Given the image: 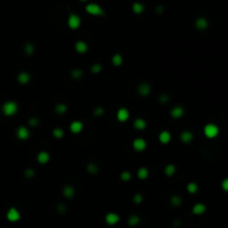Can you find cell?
I'll use <instances>...</instances> for the list:
<instances>
[{"mask_svg": "<svg viewBox=\"0 0 228 228\" xmlns=\"http://www.w3.org/2000/svg\"><path fill=\"white\" fill-rule=\"evenodd\" d=\"M204 134L208 138H215L219 134V128L215 124H207L204 127Z\"/></svg>", "mask_w": 228, "mask_h": 228, "instance_id": "1", "label": "cell"}, {"mask_svg": "<svg viewBox=\"0 0 228 228\" xmlns=\"http://www.w3.org/2000/svg\"><path fill=\"white\" fill-rule=\"evenodd\" d=\"M81 1H86V0H81Z\"/></svg>", "mask_w": 228, "mask_h": 228, "instance_id": "33", "label": "cell"}, {"mask_svg": "<svg viewBox=\"0 0 228 228\" xmlns=\"http://www.w3.org/2000/svg\"><path fill=\"white\" fill-rule=\"evenodd\" d=\"M64 194H65L66 197H73V188L71 186H67L66 188H65V190H64Z\"/></svg>", "mask_w": 228, "mask_h": 228, "instance_id": "25", "label": "cell"}, {"mask_svg": "<svg viewBox=\"0 0 228 228\" xmlns=\"http://www.w3.org/2000/svg\"><path fill=\"white\" fill-rule=\"evenodd\" d=\"M117 118L119 121H126L129 118V111L126 109V108H120L117 112Z\"/></svg>", "mask_w": 228, "mask_h": 228, "instance_id": "7", "label": "cell"}, {"mask_svg": "<svg viewBox=\"0 0 228 228\" xmlns=\"http://www.w3.org/2000/svg\"><path fill=\"white\" fill-rule=\"evenodd\" d=\"M183 115H184V109L181 107L174 108L173 111H171V116L175 118H179V117H181Z\"/></svg>", "mask_w": 228, "mask_h": 228, "instance_id": "17", "label": "cell"}, {"mask_svg": "<svg viewBox=\"0 0 228 228\" xmlns=\"http://www.w3.org/2000/svg\"><path fill=\"white\" fill-rule=\"evenodd\" d=\"M38 161L40 162V164H46V162L49 161V159H50V157H49V154L46 151H41L39 152L38 155Z\"/></svg>", "mask_w": 228, "mask_h": 228, "instance_id": "14", "label": "cell"}, {"mask_svg": "<svg viewBox=\"0 0 228 228\" xmlns=\"http://www.w3.org/2000/svg\"><path fill=\"white\" fill-rule=\"evenodd\" d=\"M18 79H19V81H20L21 83H26L29 81V79H30V77H29V75H28L27 73H22L19 75V77H18Z\"/></svg>", "mask_w": 228, "mask_h": 228, "instance_id": "21", "label": "cell"}, {"mask_svg": "<svg viewBox=\"0 0 228 228\" xmlns=\"http://www.w3.org/2000/svg\"><path fill=\"white\" fill-rule=\"evenodd\" d=\"M132 146H134V148H135L137 151H142V150L146 148V142L142 138H137L134 140Z\"/></svg>", "mask_w": 228, "mask_h": 228, "instance_id": "5", "label": "cell"}, {"mask_svg": "<svg viewBox=\"0 0 228 228\" xmlns=\"http://www.w3.org/2000/svg\"><path fill=\"white\" fill-rule=\"evenodd\" d=\"M187 190H188L189 193H191V194H195V193H196V191L198 190L197 184H195V183H190V184H188V186H187Z\"/></svg>", "mask_w": 228, "mask_h": 228, "instance_id": "23", "label": "cell"}, {"mask_svg": "<svg viewBox=\"0 0 228 228\" xmlns=\"http://www.w3.org/2000/svg\"><path fill=\"white\" fill-rule=\"evenodd\" d=\"M147 176H148V170L146 169L145 167H142L138 170V177L140 179H146Z\"/></svg>", "mask_w": 228, "mask_h": 228, "instance_id": "22", "label": "cell"}, {"mask_svg": "<svg viewBox=\"0 0 228 228\" xmlns=\"http://www.w3.org/2000/svg\"><path fill=\"white\" fill-rule=\"evenodd\" d=\"M193 139V134L190 132H184L181 134V140L184 142H190Z\"/></svg>", "mask_w": 228, "mask_h": 228, "instance_id": "18", "label": "cell"}, {"mask_svg": "<svg viewBox=\"0 0 228 228\" xmlns=\"http://www.w3.org/2000/svg\"><path fill=\"white\" fill-rule=\"evenodd\" d=\"M130 178V174L127 173V171H125V173L121 174V179L122 180H128Z\"/></svg>", "mask_w": 228, "mask_h": 228, "instance_id": "29", "label": "cell"}, {"mask_svg": "<svg viewBox=\"0 0 228 228\" xmlns=\"http://www.w3.org/2000/svg\"><path fill=\"white\" fill-rule=\"evenodd\" d=\"M65 110H66V106H65V105H58V106H57V111H58V112L61 114V112H64Z\"/></svg>", "mask_w": 228, "mask_h": 228, "instance_id": "30", "label": "cell"}, {"mask_svg": "<svg viewBox=\"0 0 228 228\" xmlns=\"http://www.w3.org/2000/svg\"><path fill=\"white\" fill-rule=\"evenodd\" d=\"M139 221V219L137 217H132L130 219H129V224L130 225H135V224H137Z\"/></svg>", "mask_w": 228, "mask_h": 228, "instance_id": "31", "label": "cell"}, {"mask_svg": "<svg viewBox=\"0 0 228 228\" xmlns=\"http://www.w3.org/2000/svg\"><path fill=\"white\" fill-rule=\"evenodd\" d=\"M17 109H18L17 104L14 103V101H8V103H6V104L4 105V107H2L4 114L7 115V116H12V115L17 111Z\"/></svg>", "mask_w": 228, "mask_h": 228, "instance_id": "2", "label": "cell"}, {"mask_svg": "<svg viewBox=\"0 0 228 228\" xmlns=\"http://www.w3.org/2000/svg\"><path fill=\"white\" fill-rule=\"evenodd\" d=\"M106 221H107V224L109 225L117 224L118 221H119V216H118L117 214H115V213H109V214H107V216H106Z\"/></svg>", "mask_w": 228, "mask_h": 228, "instance_id": "8", "label": "cell"}, {"mask_svg": "<svg viewBox=\"0 0 228 228\" xmlns=\"http://www.w3.org/2000/svg\"><path fill=\"white\" fill-rule=\"evenodd\" d=\"M86 11L88 14L93 15V16H100V15H103V9L100 8V6H98L97 4L87 5Z\"/></svg>", "mask_w": 228, "mask_h": 228, "instance_id": "3", "label": "cell"}, {"mask_svg": "<svg viewBox=\"0 0 228 228\" xmlns=\"http://www.w3.org/2000/svg\"><path fill=\"white\" fill-rule=\"evenodd\" d=\"M17 136L20 139H27L29 137V132L26 127H19V129L17 130Z\"/></svg>", "mask_w": 228, "mask_h": 228, "instance_id": "11", "label": "cell"}, {"mask_svg": "<svg viewBox=\"0 0 228 228\" xmlns=\"http://www.w3.org/2000/svg\"><path fill=\"white\" fill-rule=\"evenodd\" d=\"M132 10H134L135 14H142V10H144V6L140 2H135L132 5Z\"/></svg>", "mask_w": 228, "mask_h": 228, "instance_id": "19", "label": "cell"}, {"mask_svg": "<svg viewBox=\"0 0 228 228\" xmlns=\"http://www.w3.org/2000/svg\"><path fill=\"white\" fill-rule=\"evenodd\" d=\"M7 218L10 221H17L20 218V214H19V211L16 208H11L7 213Z\"/></svg>", "mask_w": 228, "mask_h": 228, "instance_id": "6", "label": "cell"}, {"mask_svg": "<svg viewBox=\"0 0 228 228\" xmlns=\"http://www.w3.org/2000/svg\"><path fill=\"white\" fill-rule=\"evenodd\" d=\"M150 91V87H149V85H147V83H142V85H140L139 86V93H142V95H147V93Z\"/></svg>", "mask_w": 228, "mask_h": 228, "instance_id": "20", "label": "cell"}, {"mask_svg": "<svg viewBox=\"0 0 228 228\" xmlns=\"http://www.w3.org/2000/svg\"><path fill=\"white\" fill-rule=\"evenodd\" d=\"M175 167L173 166V165H169V166H167L166 167V169H165V173L168 175V176H171L174 173H175Z\"/></svg>", "mask_w": 228, "mask_h": 228, "instance_id": "26", "label": "cell"}, {"mask_svg": "<svg viewBox=\"0 0 228 228\" xmlns=\"http://www.w3.org/2000/svg\"><path fill=\"white\" fill-rule=\"evenodd\" d=\"M221 188H223V190H225V191L228 193V178H225V179L221 181Z\"/></svg>", "mask_w": 228, "mask_h": 228, "instance_id": "28", "label": "cell"}, {"mask_svg": "<svg viewBox=\"0 0 228 228\" xmlns=\"http://www.w3.org/2000/svg\"><path fill=\"white\" fill-rule=\"evenodd\" d=\"M87 48H88V47H87V45L83 41H78L76 44V50L79 52V54H83V52L87 50Z\"/></svg>", "mask_w": 228, "mask_h": 228, "instance_id": "16", "label": "cell"}, {"mask_svg": "<svg viewBox=\"0 0 228 228\" xmlns=\"http://www.w3.org/2000/svg\"><path fill=\"white\" fill-rule=\"evenodd\" d=\"M112 64L116 65V66L121 65V64H122V58H121V56L120 55H115L114 57H112Z\"/></svg>", "mask_w": 228, "mask_h": 228, "instance_id": "24", "label": "cell"}, {"mask_svg": "<svg viewBox=\"0 0 228 228\" xmlns=\"http://www.w3.org/2000/svg\"><path fill=\"white\" fill-rule=\"evenodd\" d=\"M173 201H174V203H176L175 205H179L180 204V199L178 197H174L173 198Z\"/></svg>", "mask_w": 228, "mask_h": 228, "instance_id": "32", "label": "cell"}, {"mask_svg": "<svg viewBox=\"0 0 228 228\" xmlns=\"http://www.w3.org/2000/svg\"><path fill=\"white\" fill-rule=\"evenodd\" d=\"M134 126H135L136 129H138V130H142V129H145V128H146V122L142 120V119L138 118V119H136V120H135Z\"/></svg>", "mask_w": 228, "mask_h": 228, "instance_id": "15", "label": "cell"}, {"mask_svg": "<svg viewBox=\"0 0 228 228\" xmlns=\"http://www.w3.org/2000/svg\"><path fill=\"white\" fill-rule=\"evenodd\" d=\"M52 134H54V136H55V137H57V138H60V137H62V136H64V132H62V129H59V128L55 129Z\"/></svg>", "mask_w": 228, "mask_h": 228, "instance_id": "27", "label": "cell"}, {"mask_svg": "<svg viewBox=\"0 0 228 228\" xmlns=\"http://www.w3.org/2000/svg\"><path fill=\"white\" fill-rule=\"evenodd\" d=\"M80 18L77 16V15H70L69 18H68V26H69L71 29H77L79 28L80 26Z\"/></svg>", "mask_w": 228, "mask_h": 228, "instance_id": "4", "label": "cell"}, {"mask_svg": "<svg viewBox=\"0 0 228 228\" xmlns=\"http://www.w3.org/2000/svg\"><path fill=\"white\" fill-rule=\"evenodd\" d=\"M171 139V136H170L169 132H161L160 135H159V140L162 142V144H168Z\"/></svg>", "mask_w": 228, "mask_h": 228, "instance_id": "12", "label": "cell"}, {"mask_svg": "<svg viewBox=\"0 0 228 228\" xmlns=\"http://www.w3.org/2000/svg\"><path fill=\"white\" fill-rule=\"evenodd\" d=\"M205 211H206V206L204 204H201V203H198V204H196L193 207V213L196 215L204 214Z\"/></svg>", "mask_w": 228, "mask_h": 228, "instance_id": "10", "label": "cell"}, {"mask_svg": "<svg viewBox=\"0 0 228 228\" xmlns=\"http://www.w3.org/2000/svg\"><path fill=\"white\" fill-rule=\"evenodd\" d=\"M70 130L73 134H78L83 130V122L81 121H73L70 125Z\"/></svg>", "mask_w": 228, "mask_h": 228, "instance_id": "9", "label": "cell"}, {"mask_svg": "<svg viewBox=\"0 0 228 228\" xmlns=\"http://www.w3.org/2000/svg\"><path fill=\"white\" fill-rule=\"evenodd\" d=\"M196 27L200 30H204L208 27V21L205 19V18H198L196 20Z\"/></svg>", "mask_w": 228, "mask_h": 228, "instance_id": "13", "label": "cell"}]
</instances>
